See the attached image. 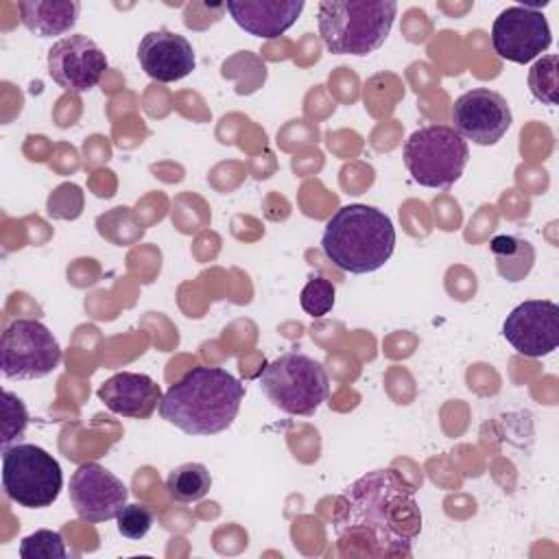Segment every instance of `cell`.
<instances>
[{"label": "cell", "mask_w": 559, "mask_h": 559, "mask_svg": "<svg viewBox=\"0 0 559 559\" xmlns=\"http://www.w3.org/2000/svg\"><path fill=\"white\" fill-rule=\"evenodd\" d=\"M341 542L365 535L373 555H411L421 531V511L411 489L395 472L373 469L352 483L334 520Z\"/></svg>", "instance_id": "cell-1"}, {"label": "cell", "mask_w": 559, "mask_h": 559, "mask_svg": "<svg viewBox=\"0 0 559 559\" xmlns=\"http://www.w3.org/2000/svg\"><path fill=\"white\" fill-rule=\"evenodd\" d=\"M245 400V384L223 367H192L162 395L159 415L181 432L210 437L227 430Z\"/></svg>", "instance_id": "cell-2"}, {"label": "cell", "mask_w": 559, "mask_h": 559, "mask_svg": "<svg viewBox=\"0 0 559 559\" xmlns=\"http://www.w3.org/2000/svg\"><path fill=\"white\" fill-rule=\"evenodd\" d=\"M321 249L325 258L345 273H373L393 255V221L382 210L365 203L343 205L328 218Z\"/></svg>", "instance_id": "cell-3"}, {"label": "cell", "mask_w": 559, "mask_h": 559, "mask_svg": "<svg viewBox=\"0 0 559 559\" xmlns=\"http://www.w3.org/2000/svg\"><path fill=\"white\" fill-rule=\"evenodd\" d=\"M395 13L391 0H323L317 7L319 35L332 55L367 57L386 41Z\"/></svg>", "instance_id": "cell-4"}, {"label": "cell", "mask_w": 559, "mask_h": 559, "mask_svg": "<svg viewBox=\"0 0 559 559\" xmlns=\"http://www.w3.org/2000/svg\"><path fill=\"white\" fill-rule=\"evenodd\" d=\"M258 382L275 408L299 417L314 415L330 393L325 367L301 352H286L271 360L258 373Z\"/></svg>", "instance_id": "cell-5"}, {"label": "cell", "mask_w": 559, "mask_h": 559, "mask_svg": "<svg viewBox=\"0 0 559 559\" xmlns=\"http://www.w3.org/2000/svg\"><path fill=\"white\" fill-rule=\"evenodd\" d=\"M402 157L415 183L448 190L461 179L469 162V146L452 127L428 124L408 135Z\"/></svg>", "instance_id": "cell-6"}, {"label": "cell", "mask_w": 559, "mask_h": 559, "mask_svg": "<svg viewBox=\"0 0 559 559\" xmlns=\"http://www.w3.org/2000/svg\"><path fill=\"white\" fill-rule=\"evenodd\" d=\"M63 487L61 465L35 443L2 450V489L9 500L26 509L50 507Z\"/></svg>", "instance_id": "cell-7"}, {"label": "cell", "mask_w": 559, "mask_h": 559, "mask_svg": "<svg viewBox=\"0 0 559 559\" xmlns=\"http://www.w3.org/2000/svg\"><path fill=\"white\" fill-rule=\"evenodd\" d=\"M61 362L55 334L37 319H15L0 341V367L7 380H39Z\"/></svg>", "instance_id": "cell-8"}, {"label": "cell", "mask_w": 559, "mask_h": 559, "mask_svg": "<svg viewBox=\"0 0 559 559\" xmlns=\"http://www.w3.org/2000/svg\"><path fill=\"white\" fill-rule=\"evenodd\" d=\"M552 41L548 20L528 4H513L498 13L491 26V46L500 59L528 63Z\"/></svg>", "instance_id": "cell-9"}, {"label": "cell", "mask_w": 559, "mask_h": 559, "mask_svg": "<svg viewBox=\"0 0 559 559\" xmlns=\"http://www.w3.org/2000/svg\"><path fill=\"white\" fill-rule=\"evenodd\" d=\"M513 122L507 98L489 87H472L452 105V129L467 142L491 146L504 138Z\"/></svg>", "instance_id": "cell-10"}, {"label": "cell", "mask_w": 559, "mask_h": 559, "mask_svg": "<svg viewBox=\"0 0 559 559\" xmlns=\"http://www.w3.org/2000/svg\"><path fill=\"white\" fill-rule=\"evenodd\" d=\"M502 336L526 358L552 354L559 345V306L550 299L522 301L507 314Z\"/></svg>", "instance_id": "cell-11"}, {"label": "cell", "mask_w": 559, "mask_h": 559, "mask_svg": "<svg viewBox=\"0 0 559 559\" xmlns=\"http://www.w3.org/2000/svg\"><path fill=\"white\" fill-rule=\"evenodd\" d=\"M107 70L105 52L87 35H68L48 50L50 79L70 94H83L96 87Z\"/></svg>", "instance_id": "cell-12"}, {"label": "cell", "mask_w": 559, "mask_h": 559, "mask_svg": "<svg viewBox=\"0 0 559 559\" xmlns=\"http://www.w3.org/2000/svg\"><path fill=\"white\" fill-rule=\"evenodd\" d=\"M68 491L76 515L87 524L116 520L129 498L124 483L100 463L79 465Z\"/></svg>", "instance_id": "cell-13"}, {"label": "cell", "mask_w": 559, "mask_h": 559, "mask_svg": "<svg viewBox=\"0 0 559 559\" xmlns=\"http://www.w3.org/2000/svg\"><path fill=\"white\" fill-rule=\"evenodd\" d=\"M138 61L142 70L159 83L181 81L197 63L192 44L183 35L166 28L151 31L140 39Z\"/></svg>", "instance_id": "cell-14"}, {"label": "cell", "mask_w": 559, "mask_h": 559, "mask_svg": "<svg viewBox=\"0 0 559 559\" xmlns=\"http://www.w3.org/2000/svg\"><path fill=\"white\" fill-rule=\"evenodd\" d=\"M100 402L116 415L148 419L162 402L159 384L146 373L120 371L98 386Z\"/></svg>", "instance_id": "cell-15"}, {"label": "cell", "mask_w": 559, "mask_h": 559, "mask_svg": "<svg viewBox=\"0 0 559 559\" xmlns=\"http://www.w3.org/2000/svg\"><path fill=\"white\" fill-rule=\"evenodd\" d=\"M304 0H229L225 9L231 20L249 35L277 39L301 15Z\"/></svg>", "instance_id": "cell-16"}, {"label": "cell", "mask_w": 559, "mask_h": 559, "mask_svg": "<svg viewBox=\"0 0 559 559\" xmlns=\"http://www.w3.org/2000/svg\"><path fill=\"white\" fill-rule=\"evenodd\" d=\"M22 24L37 37L68 33L81 13L76 0H24L17 4Z\"/></svg>", "instance_id": "cell-17"}, {"label": "cell", "mask_w": 559, "mask_h": 559, "mask_svg": "<svg viewBox=\"0 0 559 559\" xmlns=\"http://www.w3.org/2000/svg\"><path fill=\"white\" fill-rule=\"evenodd\" d=\"M496 271L507 282H522L535 264V247L513 234L493 236L489 242Z\"/></svg>", "instance_id": "cell-18"}, {"label": "cell", "mask_w": 559, "mask_h": 559, "mask_svg": "<svg viewBox=\"0 0 559 559\" xmlns=\"http://www.w3.org/2000/svg\"><path fill=\"white\" fill-rule=\"evenodd\" d=\"M210 487L212 476L203 463H183L166 478L168 496L177 502H197L207 496Z\"/></svg>", "instance_id": "cell-19"}, {"label": "cell", "mask_w": 559, "mask_h": 559, "mask_svg": "<svg viewBox=\"0 0 559 559\" xmlns=\"http://www.w3.org/2000/svg\"><path fill=\"white\" fill-rule=\"evenodd\" d=\"M528 90L539 103L557 105V55H546L533 63L528 70Z\"/></svg>", "instance_id": "cell-20"}, {"label": "cell", "mask_w": 559, "mask_h": 559, "mask_svg": "<svg viewBox=\"0 0 559 559\" xmlns=\"http://www.w3.org/2000/svg\"><path fill=\"white\" fill-rule=\"evenodd\" d=\"M20 557L22 559H66L68 550L61 533L39 528L22 539Z\"/></svg>", "instance_id": "cell-21"}, {"label": "cell", "mask_w": 559, "mask_h": 559, "mask_svg": "<svg viewBox=\"0 0 559 559\" xmlns=\"http://www.w3.org/2000/svg\"><path fill=\"white\" fill-rule=\"evenodd\" d=\"M334 297H336L334 284L330 280L317 275V277H310L308 284L301 288L299 304L306 314H310L312 319H321L332 310Z\"/></svg>", "instance_id": "cell-22"}, {"label": "cell", "mask_w": 559, "mask_h": 559, "mask_svg": "<svg viewBox=\"0 0 559 559\" xmlns=\"http://www.w3.org/2000/svg\"><path fill=\"white\" fill-rule=\"evenodd\" d=\"M2 448H9V443L20 439L28 426L26 406L11 391H2Z\"/></svg>", "instance_id": "cell-23"}, {"label": "cell", "mask_w": 559, "mask_h": 559, "mask_svg": "<svg viewBox=\"0 0 559 559\" xmlns=\"http://www.w3.org/2000/svg\"><path fill=\"white\" fill-rule=\"evenodd\" d=\"M153 511L146 504H124L116 515L118 533L127 539H142L153 526Z\"/></svg>", "instance_id": "cell-24"}]
</instances>
